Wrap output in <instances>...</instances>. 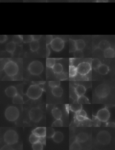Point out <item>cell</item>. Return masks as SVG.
I'll return each mask as SVG.
<instances>
[{
	"mask_svg": "<svg viewBox=\"0 0 115 150\" xmlns=\"http://www.w3.org/2000/svg\"><path fill=\"white\" fill-rule=\"evenodd\" d=\"M43 91V89L39 85L34 84L30 86L27 89V95L29 98L36 100L41 97Z\"/></svg>",
	"mask_w": 115,
	"mask_h": 150,
	"instance_id": "cell-1",
	"label": "cell"
},
{
	"mask_svg": "<svg viewBox=\"0 0 115 150\" xmlns=\"http://www.w3.org/2000/svg\"><path fill=\"white\" fill-rule=\"evenodd\" d=\"M19 66L18 65L11 60H9L5 65L3 70L6 75L14 77L18 74L19 72Z\"/></svg>",
	"mask_w": 115,
	"mask_h": 150,
	"instance_id": "cell-2",
	"label": "cell"
},
{
	"mask_svg": "<svg viewBox=\"0 0 115 150\" xmlns=\"http://www.w3.org/2000/svg\"><path fill=\"white\" fill-rule=\"evenodd\" d=\"M19 136L15 130H8L4 135V140L9 145H14L18 142Z\"/></svg>",
	"mask_w": 115,
	"mask_h": 150,
	"instance_id": "cell-3",
	"label": "cell"
},
{
	"mask_svg": "<svg viewBox=\"0 0 115 150\" xmlns=\"http://www.w3.org/2000/svg\"><path fill=\"white\" fill-rule=\"evenodd\" d=\"M28 70L31 75H39L44 71V66L40 61H35L30 64L28 66Z\"/></svg>",
	"mask_w": 115,
	"mask_h": 150,
	"instance_id": "cell-4",
	"label": "cell"
},
{
	"mask_svg": "<svg viewBox=\"0 0 115 150\" xmlns=\"http://www.w3.org/2000/svg\"><path fill=\"white\" fill-rule=\"evenodd\" d=\"M5 116L6 119L9 121H15L18 119L19 116V112L17 107L10 106L5 110Z\"/></svg>",
	"mask_w": 115,
	"mask_h": 150,
	"instance_id": "cell-5",
	"label": "cell"
},
{
	"mask_svg": "<svg viewBox=\"0 0 115 150\" xmlns=\"http://www.w3.org/2000/svg\"><path fill=\"white\" fill-rule=\"evenodd\" d=\"M29 116L31 120L35 123H37L42 119L43 112L40 108L33 107L30 110Z\"/></svg>",
	"mask_w": 115,
	"mask_h": 150,
	"instance_id": "cell-6",
	"label": "cell"
},
{
	"mask_svg": "<svg viewBox=\"0 0 115 150\" xmlns=\"http://www.w3.org/2000/svg\"><path fill=\"white\" fill-rule=\"evenodd\" d=\"M110 91L109 86L105 84H101L96 88L95 92L98 98H104L109 95Z\"/></svg>",
	"mask_w": 115,
	"mask_h": 150,
	"instance_id": "cell-7",
	"label": "cell"
},
{
	"mask_svg": "<svg viewBox=\"0 0 115 150\" xmlns=\"http://www.w3.org/2000/svg\"><path fill=\"white\" fill-rule=\"evenodd\" d=\"M98 142L102 145H106L109 144L111 140L110 133L106 131H102L97 136Z\"/></svg>",
	"mask_w": 115,
	"mask_h": 150,
	"instance_id": "cell-8",
	"label": "cell"
},
{
	"mask_svg": "<svg viewBox=\"0 0 115 150\" xmlns=\"http://www.w3.org/2000/svg\"><path fill=\"white\" fill-rule=\"evenodd\" d=\"M50 45L53 50L56 52H60L64 48L65 43L61 38L56 37L53 38Z\"/></svg>",
	"mask_w": 115,
	"mask_h": 150,
	"instance_id": "cell-9",
	"label": "cell"
},
{
	"mask_svg": "<svg viewBox=\"0 0 115 150\" xmlns=\"http://www.w3.org/2000/svg\"><path fill=\"white\" fill-rule=\"evenodd\" d=\"M78 73L81 75H87L92 69L91 65L88 62H84L80 63L76 67Z\"/></svg>",
	"mask_w": 115,
	"mask_h": 150,
	"instance_id": "cell-10",
	"label": "cell"
},
{
	"mask_svg": "<svg viewBox=\"0 0 115 150\" xmlns=\"http://www.w3.org/2000/svg\"><path fill=\"white\" fill-rule=\"evenodd\" d=\"M96 117L101 122H106L110 118V112L107 108H103L98 112Z\"/></svg>",
	"mask_w": 115,
	"mask_h": 150,
	"instance_id": "cell-11",
	"label": "cell"
},
{
	"mask_svg": "<svg viewBox=\"0 0 115 150\" xmlns=\"http://www.w3.org/2000/svg\"><path fill=\"white\" fill-rule=\"evenodd\" d=\"M5 93L7 97L13 98L18 93L17 90L14 86H9L5 90Z\"/></svg>",
	"mask_w": 115,
	"mask_h": 150,
	"instance_id": "cell-12",
	"label": "cell"
},
{
	"mask_svg": "<svg viewBox=\"0 0 115 150\" xmlns=\"http://www.w3.org/2000/svg\"><path fill=\"white\" fill-rule=\"evenodd\" d=\"M45 132H46L45 127H37L33 130L32 133L36 135L37 136L41 137L45 136Z\"/></svg>",
	"mask_w": 115,
	"mask_h": 150,
	"instance_id": "cell-13",
	"label": "cell"
},
{
	"mask_svg": "<svg viewBox=\"0 0 115 150\" xmlns=\"http://www.w3.org/2000/svg\"><path fill=\"white\" fill-rule=\"evenodd\" d=\"M88 139V135L87 133H81L76 136V140L79 143H83L87 141Z\"/></svg>",
	"mask_w": 115,
	"mask_h": 150,
	"instance_id": "cell-14",
	"label": "cell"
},
{
	"mask_svg": "<svg viewBox=\"0 0 115 150\" xmlns=\"http://www.w3.org/2000/svg\"><path fill=\"white\" fill-rule=\"evenodd\" d=\"M75 92L78 97L84 95L86 92V87L83 85H78L75 88Z\"/></svg>",
	"mask_w": 115,
	"mask_h": 150,
	"instance_id": "cell-15",
	"label": "cell"
},
{
	"mask_svg": "<svg viewBox=\"0 0 115 150\" xmlns=\"http://www.w3.org/2000/svg\"><path fill=\"white\" fill-rule=\"evenodd\" d=\"M16 47V46L15 43L14 42L12 41L6 44L5 46V50L8 52L13 54L15 50Z\"/></svg>",
	"mask_w": 115,
	"mask_h": 150,
	"instance_id": "cell-16",
	"label": "cell"
},
{
	"mask_svg": "<svg viewBox=\"0 0 115 150\" xmlns=\"http://www.w3.org/2000/svg\"><path fill=\"white\" fill-rule=\"evenodd\" d=\"M110 47H111L110 43H109L108 41H107V40H102L98 44V48L103 51H104L107 49L109 48Z\"/></svg>",
	"mask_w": 115,
	"mask_h": 150,
	"instance_id": "cell-17",
	"label": "cell"
},
{
	"mask_svg": "<svg viewBox=\"0 0 115 150\" xmlns=\"http://www.w3.org/2000/svg\"><path fill=\"white\" fill-rule=\"evenodd\" d=\"M64 135L62 133L60 132H55V134L53 136L52 139L53 141L56 143H60L63 141L64 139Z\"/></svg>",
	"mask_w": 115,
	"mask_h": 150,
	"instance_id": "cell-18",
	"label": "cell"
},
{
	"mask_svg": "<svg viewBox=\"0 0 115 150\" xmlns=\"http://www.w3.org/2000/svg\"><path fill=\"white\" fill-rule=\"evenodd\" d=\"M104 56L105 58H114L115 56V50L111 47L104 50Z\"/></svg>",
	"mask_w": 115,
	"mask_h": 150,
	"instance_id": "cell-19",
	"label": "cell"
},
{
	"mask_svg": "<svg viewBox=\"0 0 115 150\" xmlns=\"http://www.w3.org/2000/svg\"><path fill=\"white\" fill-rule=\"evenodd\" d=\"M52 93L54 96L56 97H60L63 93V90L60 86L53 87L52 89Z\"/></svg>",
	"mask_w": 115,
	"mask_h": 150,
	"instance_id": "cell-20",
	"label": "cell"
},
{
	"mask_svg": "<svg viewBox=\"0 0 115 150\" xmlns=\"http://www.w3.org/2000/svg\"><path fill=\"white\" fill-rule=\"evenodd\" d=\"M98 73L102 75H106L109 71V68L108 65L105 64H101L98 69Z\"/></svg>",
	"mask_w": 115,
	"mask_h": 150,
	"instance_id": "cell-21",
	"label": "cell"
},
{
	"mask_svg": "<svg viewBox=\"0 0 115 150\" xmlns=\"http://www.w3.org/2000/svg\"><path fill=\"white\" fill-rule=\"evenodd\" d=\"M30 48L33 52H37L40 48V43L38 41H33L30 42Z\"/></svg>",
	"mask_w": 115,
	"mask_h": 150,
	"instance_id": "cell-22",
	"label": "cell"
},
{
	"mask_svg": "<svg viewBox=\"0 0 115 150\" xmlns=\"http://www.w3.org/2000/svg\"><path fill=\"white\" fill-rule=\"evenodd\" d=\"M53 71L54 73L56 74H60L62 73L63 71V66L60 63H55L53 65L52 68Z\"/></svg>",
	"mask_w": 115,
	"mask_h": 150,
	"instance_id": "cell-23",
	"label": "cell"
},
{
	"mask_svg": "<svg viewBox=\"0 0 115 150\" xmlns=\"http://www.w3.org/2000/svg\"><path fill=\"white\" fill-rule=\"evenodd\" d=\"M52 114L53 118L56 120L60 119L62 117L61 110L58 108H54L52 110Z\"/></svg>",
	"mask_w": 115,
	"mask_h": 150,
	"instance_id": "cell-24",
	"label": "cell"
},
{
	"mask_svg": "<svg viewBox=\"0 0 115 150\" xmlns=\"http://www.w3.org/2000/svg\"><path fill=\"white\" fill-rule=\"evenodd\" d=\"M75 43L76 50H82L86 46V43L83 39H80L75 40Z\"/></svg>",
	"mask_w": 115,
	"mask_h": 150,
	"instance_id": "cell-25",
	"label": "cell"
},
{
	"mask_svg": "<svg viewBox=\"0 0 115 150\" xmlns=\"http://www.w3.org/2000/svg\"><path fill=\"white\" fill-rule=\"evenodd\" d=\"M82 108V104H73L70 105V109L73 112H78V111L81 110Z\"/></svg>",
	"mask_w": 115,
	"mask_h": 150,
	"instance_id": "cell-26",
	"label": "cell"
},
{
	"mask_svg": "<svg viewBox=\"0 0 115 150\" xmlns=\"http://www.w3.org/2000/svg\"><path fill=\"white\" fill-rule=\"evenodd\" d=\"M13 103L15 104H22L23 103V98L20 95L17 93L13 98Z\"/></svg>",
	"mask_w": 115,
	"mask_h": 150,
	"instance_id": "cell-27",
	"label": "cell"
},
{
	"mask_svg": "<svg viewBox=\"0 0 115 150\" xmlns=\"http://www.w3.org/2000/svg\"><path fill=\"white\" fill-rule=\"evenodd\" d=\"M78 74V71L76 67L73 65L69 66V75L70 78L75 77Z\"/></svg>",
	"mask_w": 115,
	"mask_h": 150,
	"instance_id": "cell-28",
	"label": "cell"
},
{
	"mask_svg": "<svg viewBox=\"0 0 115 150\" xmlns=\"http://www.w3.org/2000/svg\"><path fill=\"white\" fill-rule=\"evenodd\" d=\"M78 103L80 104H90L89 99L87 97L84 95L78 97Z\"/></svg>",
	"mask_w": 115,
	"mask_h": 150,
	"instance_id": "cell-29",
	"label": "cell"
},
{
	"mask_svg": "<svg viewBox=\"0 0 115 150\" xmlns=\"http://www.w3.org/2000/svg\"><path fill=\"white\" fill-rule=\"evenodd\" d=\"M101 64V62L98 58H94L92 60L91 65L94 69L96 70Z\"/></svg>",
	"mask_w": 115,
	"mask_h": 150,
	"instance_id": "cell-30",
	"label": "cell"
},
{
	"mask_svg": "<svg viewBox=\"0 0 115 150\" xmlns=\"http://www.w3.org/2000/svg\"><path fill=\"white\" fill-rule=\"evenodd\" d=\"M55 129L52 127H48L46 128V132H45V137L46 138L50 139L52 138L53 136L55 134Z\"/></svg>",
	"mask_w": 115,
	"mask_h": 150,
	"instance_id": "cell-31",
	"label": "cell"
},
{
	"mask_svg": "<svg viewBox=\"0 0 115 150\" xmlns=\"http://www.w3.org/2000/svg\"><path fill=\"white\" fill-rule=\"evenodd\" d=\"M56 63V59L55 58H47L46 60V65L47 67L52 68Z\"/></svg>",
	"mask_w": 115,
	"mask_h": 150,
	"instance_id": "cell-32",
	"label": "cell"
},
{
	"mask_svg": "<svg viewBox=\"0 0 115 150\" xmlns=\"http://www.w3.org/2000/svg\"><path fill=\"white\" fill-rule=\"evenodd\" d=\"M75 40L73 39H69V52H74L76 50Z\"/></svg>",
	"mask_w": 115,
	"mask_h": 150,
	"instance_id": "cell-33",
	"label": "cell"
},
{
	"mask_svg": "<svg viewBox=\"0 0 115 150\" xmlns=\"http://www.w3.org/2000/svg\"><path fill=\"white\" fill-rule=\"evenodd\" d=\"M40 137L37 136L36 135H35L34 133H32V134L30 135L29 137V142L33 144L35 143L38 142L39 140Z\"/></svg>",
	"mask_w": 115,
	"mask_h": 150,
	"instance_id": "cell-34",
	"label": "cell"
},
{
	"mask_svg": "<svg viewBox=\"0 0 115 150\" xmlns=\"http://www.w3.org/2000/svg\"><path fill=\"white\" fill-rule=\"evenodd\" d=\"M81 146L80 143L77 141L73 142L70 147V150H80Z\"/></svg>",
	"mask_w": 115,
	"mask_h": 150,
	"instance_id": "cell-35",
	"label": "cell"
},
{
	"mask_svg": "<svg viewBox=\"0 0 115 150\" xmlns=\"http://www.w3.org/2000/svg\"><path fill=\"white\" fill-rule=\"evenodd\" d=\"M32 148L34 150H42L43 149V146L39 141L33 144Z\"/></svg>",
	"mask_w": 115,
	"mask_h": 150,
	"instance_id": "cell-36",
	"label": "cell"
},
{
	"mask_svg": "<svg viewBox=\"0 0 115 150\" xmlns=\"http://www.w3.org/2000/svg\"><path fill=\"white\" fill-rule=\"evenodd\" d=\"M23 41V35H16L13 38V42L15 44L20 43Z\"/></svg>",
	"mask_w": 115,
	"mask_h": 150,
	"instance_id": "cell-37",
	"label": "cell"
},
{
	"mask_svg": "<svg viewBox=\"0 0 115 150\" xmlns=\"http://www.w3.org/2000/svg\"><path fill=\"white\" fill-rule=\"evenodd\" d=\"M63 122L60 119H57L53 123L52 127H63Z\"/></svg>",
	"mask_w": 115,
	"mask_h": 150,
	"instance_id": "cell-38",
	"label": "cell"
},
{
	"mask_svg": "<svg viewBox=\"0 0 115 150\" xmlns=\"http://www.w3.org/2000/svg\"><path fill=\"white\" fill-rule=\"evenodd\" d=\"M74 57L76 58H82L83 57V52L82 50H76L74 52Z\"/></svg>",
	"mask_w": 115,
	"mask_h": 150,
	"instance_id": "cell-39",
	"label": "cell"
},
{
	"mask_svg": "<svg viewBox=\"0 0 115 150\" xmlns=\"http://www.w3.org/2000/svg\"><path fill=\"white\" fill-rule=\"evenodd\" d=\"M33 41L31 35H24L23 36V41L24 43H29Z\"/></svg>",
	"mask_w": 115,
	"mask_h": 150,
	"instance_id": "cell-40",
	"label": "cell"
},
{
	"mask_svg": "<svg viewBox=\"0 0 115 150\" xmlns=\"http://www.w3.org/2000/svg\"><path fill=\"white\" fill-rule=\"evenodd\" d=\"M60 82L59 81H49V87L52 88L57 86H60Z\"/></svg>",
	"mask_w": 115,
	"mask_h": 150,
	"instance_id": "cell-41",
	"label": "cell"
},
{
	"mask_svg": "<svg viewBox=\"0 0 115 150\" xmlns=\"http://www.w3.org/2000/svg\"><path fill=\"white\" fill-rule=\"evenodd\" d=\"M53 37L52 35H46V46H48L50 45V43L52 41L53 39Z\"/></svg>",
	"mask_w": 115,
	"mask_h": 150,
	"instance_id": "cell-42",
	"label": "cell"
},
{
	"mask_svg": "<svg viewBox=\"0 0 115 150\" xmlns=\"http://www.w3.org/2000/svg\"><path fill=\"white\" fill-rule=\"evenodd\" d=\"M8 59H1V70L3 71L5 65L9 61Z\"/></svg>",
	"mask_w": 115,
	"mask_h": 150,
	"instance_id": "cell-43",
	"label": "cell"
},
{
	"mask_svg": "<svg viewBox=\"0 0 115 150\" xmlns=\"http://www.w3.org/2000/svg\"><path fill=\"white\" fill-rule=\"evenodd\" d=\"M76 115H78V116H82L85 117H87V114L85 110L82 109L78 111V112L76 113Z\"/></svg>",
	"mask_w": 115,
	"mask_h": 150,
	"instance_id": "cell-44",
	"label": "cell"
},
{
	"mask_svg": "<svg viewBox=\"0 0 115 150\" xmlns=\"http://www.w3.org/2000/svg\"><path fill=\"white\" fill-rule=\"evenodd\" d=\"M76 120H78L79 121H81V122L88 120L87 117H85L82 116H78V115H76Z\"/></svg>",
	"mask_w": 115,
	"mask_h": 150,
	"instance_id": "cell-45",
	"label": "cell"
},
{
	"mask_svg": "<svg viewBox=\"0 0 115 150\" xmlns=\"http://www.w3.org/2000/svg\"><path fill=\"white\" fill-rule=\"evenodd\" d=\"M100 122V121L97 118L96 116H93V122L94 125L95 126H98V123Z\"/></svg>",
	"mask_w": 115,
	"mask_h": 150,
	"instance_id": "cell-46",
	"label": "cell"
},
{
	"mask_svg": "<svg viewBox=\"0 0 115 150\" xmlns=\"http://www.w3.org/2000/svg\"><path fill=\"white\" fill-rule=\"evenodd\" d=\"M39 141L42 145H45V144H46V137L44 136L40 137Z\"/></svg>",
	"mask_w": 115,
	"mask_h": 150,
	"instance_id": "cell-47",
	"label": "cell"
},
{
	"mask_svg": "<svg viewBox=\"0 0 115 150\" xmlns=\"http://www.w3.org/2000/svg\"><path fill=\"white\" fill-rule=\"evenodd\" d=\"M31 37H32L33 40L39 41L41 39L42 36L41 35H31Z\"/></svg>",
	"mask_w": 115,
	"mask_h": 150,
	"instance_id": "cell-48",
	"label": "cell"
},
{
	"mask_svg": "<svg viewBox=\"0 0 115 150\" xmlns=\"http://www.w3.org/2000/svg\"><path fill=\"white\" fill-rule=\"evenodd\" d=\"M2 80L3 81H9V80H13V77L6 75L2 78Z\"/></svg>",
	"mask_w": 115,
	"mask_h": 150,
	"instance_id": "cell-49",
	"label": "cell"
},
{
	"mask_svg": "<svg viewBox=\"0 0 115 150\" xmlns=\"http://www.w3.org/2000/svg\"><path fill=\"white\" fill-rule=\"evenodd\" d=\"M7 39V37L6 35H1L0 36V42L1 43H4Z\"/></svg>",
	"mask_w": 115,
	"mask_h": 150,
	"instance_id": "cell-50",
	"label": "cell"
},
{
	"mask_svg": "<svg viewBox=\"0 0 115 150\" xmlns=\"http://www.w3.org/2000/svg\"><path fill=\"white\" fill-rule=\"evenodd\" d=\"M50 54V50L49 49V48L48 46H46V58H48L49 57V56Z\"/></svg>",
	"mask_w": 115,
	"mask_h": 150,
	"instance_id": "cell-51",
	"label": "cell"
},
{
	"mask_svg": "<svg viewBox=\"0 0 115 150\" xmlns=\"http://www.w3.org/2000/svg\"><path fill=\"white\" fill-rule=\"evenodd\" d=\"M109 0H96V2L98 3H101V2H104V3H106L108 2Z\"/></svg>",
	"mask_w": 115,
	"mask_h": 150,
	"instance_id": "cell-52",
	"label": "cell"
},
{
	"mask_svg": "<svg viewBox=\"0 0 115 150\" xmlns=\"http://www.w3.org/2000/svg\"><path fill=\"white\" fill-rule=\"evenodd\" d=\"M33 83H34V84H36V85H39V84H44L43 83H45V82H33Z\"/></svg>",
	"mask_w": 115,
	"mask_h": 150,
	"instance_id": "cell-53",
	"label": "cell"
}]
</instances>
